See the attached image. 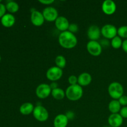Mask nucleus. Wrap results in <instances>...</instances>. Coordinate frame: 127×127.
Returning a JSON list of instances; mask_svg holds the SVG:
<instances>
[{"label": "nucleus", "mask_w": 127, "mask_h": 127, "mask_svg": "<svg viewBox=\"0 0 127 127\" xmlns=\"http://www.w3.org/2000/svg\"><path fill=\"white\" fill-rule=\"evenodd\" d=\"M86 48L89 54L94 57L99 56L102 51V47L97 41H89L87 43Z\"/></svg>", "instance_id": "6"}, {"label": "nucleus", "mask_w": 127, "mask_h": 127, "mask_svg": "<svg viewBox=\"0 0 127 127\" xmlns=\"http://www.w3.org/2000/svg\"><path fill=\"white\" fill-rule=\"evenodd\" d=\"M101 34L107 39H112L117 36V29L112 24H105L102 27Z\"/></svg>", "instance_id": "7"}, {"label": "nucleus", "mask_w": 127, "mask_h": 127, "mask_svg": "<svg viewBox=\"0 0 127 127\" xmlns=\"http://www.w3.org/2000/svg\"><path fill=\"white\" fill-rule=\"evenodd\" d=\"M6 8L9 12H11V13H14V12L18 11L19 9V6L17 2L12 1H9L6 4Z\"/></svg>", "instance_id": "21"}, {"label": "nucleus", "mask_w": 127, "mask_h": 127, "mask_svg": "<svg viewBox=\"0 0 127 127\" xmlns=\"http://www.w3.org/2000/svg\"><path fill=\"white\" fill-rule=\"evenodd\" d=\"M120 114L122 117L123 119H127V106L123 107L122 108H121Z\"/></svg>", "instance_id": "28"}, {"label": "nucleus", "mask_w": 127, "mask_h": 127, "mask_svg": "<svg viewBox=\"0 0 127 127\" xmlns=\"http://www.w3.org/2000/svg\"><path fill=\"white\" fill-rule=\"evenodd\" d=\"M65 94L66 97L69 100L77 101L83 97V88L78 84L75 85H70L66 89Z\"/></svg>", "instance_id": "2"}, {"label": "nucleus", "mask_w": 127, "mask_h": 127, "mask_svg": "<svg viewBox=\"0 0 127 127\" xmlns=\"http://www.w3.org/2000/svg\"><path fill=\"white\" fill-rule=\"evenodd\" d=\"M55 24L57 29L62 32L68 31L69 26V21L64 16H59L55 21Z\"/></svg>", "instance_id": "13"}, {"label": "nucleus", "mask_w": 127, "mask_h": 127, "mask_svg": "<svg viewBox=\"0 0 127 127\" xmlns=\"http://www.w3.org/2000/svg\"><path fill=\"white\" fill-rule=\"evenodd\" d=\"M122 48L123 50L127 53V39L124 40L123 41L122 45Z\"/></svg>", "instance_id": "33"}, {"label": "nucleus", "mask_w": 127, "mask_h": 127, "mask_svg": "<svg viewBox=\"0 0 127 127\" xmlns=\"http://www.w3.org/2000/svg\"><path fill=\"white\" fill-rule=\"evenodd\" d=\"M15 17L11 14H6L1 17V22L3 26L6 27H12L15 23Z\"/></svg>", "instance_id": "17"}, {"label": "nucleus", "mask_w": 127, "mask_h": 127, "mask_svg": "<svg viewBox=\"0 0 127 127\" xmlns=\"http://www.w3.org/2000/svg\"></svg>", "instance_id": "36"}, {"label": "nucleus", "mask_w": 127, "mask_h": 127, "mask_svg": "<svg viewBox=\"0 0 127 127\" xmlns=\"http://www.w3.org/2000/svg\"><path fill=\"white\" fill-rule=\"evenodd\" d=\"M117 35L120 38L127 39V26H123L119 27L117 30Z\"/></svg>", "instance_id": "24"}, {"label": "nucleus", "mask_w": 127, "mask_h": 127, "mask_svg": "<svg viewBox=\"0 0 127 127\" xmlns=\"http://www.w3.org/2000/svg\"><path fill=\"white\" fill-rule=\"evenodd\" d=\"M58 42L63 48L66 49H71L76 46L78 39L74 33L66 31L62 32L59 35Z\"/></svg>", "instance_id": "1"}, {"label": "nucleus", "mask_w": 127, "mask_h": 127, "mask_svg": "<svg viewBox=\"0 0 127 127\" xmlns=\"http://www.w3.org/2000/svg\"><path fill=\"white\" fill-rule=\"evenodd\" d=\"M1 0H0V2H1Z\"/></svg>", "instance_id": "37"}, {"label": "nucleus", "mask_w": 127, "mask_h": 127, "mask_svg": "<svg viewBox=\"0 0 127 127\" xmlns=\"http://www.w3.org/2000/svg\"><path fill=\"white\" fill-rule=\"evenodd\" d=\"M36 95L41 99H44L48 97L52 93V89L49 84L43 83L37 86L35 90Z\"/></svg>", "instance_id": "8"}, {"label": "nucleus", "mask_w": 127, "mask_h": 127, "mask_svg": "<svg viewBox=\"0 0 127 127\" xmlns=\"http://www.w3.org/2000/svg\"><path fill=\"white\" fill-rule=\"evenodd\" d=\"M68 119L64 114H58L53 121L54 127H66L68 124Z\"/></svg>", "instance_id": "15"}, {"label": "nucleus", "mask_w": 127, "mask_h": 127, "mask_svg": "<svg viewBox=\"0 0 127 127\" xmlns=\"http://www.w3.org/2000/svg\"><path fill=\"white\" fill-rule=\"evenodd\" d=\"M38 2H40L42 4L45 5H50L54 2V0H39Z\"/></svg>", "instance_id": "31"}, {"label": "nucleus", "mask_w": 127, "mask_h": 127, "mask_svg": "<svg viewBox=\"0 0 127 127\" xmlns=\"http://www.w3.org/2000/svg\"><path fill=\"white\" fill-rule=\"evenodd\" d=\"M32 114L35 119L40 122L47 121L49 117V113L48 110L42 105H37L35 107Z\"/></svg>", "instance_id": "4"}, {"label": "nucleus", "mask_w": 127, "mask_h": 127, "mask_svg": "<svg viewBox=\"0 0 127 127\" xmlns=\"http://www.w3.org/2000/svg\"><path fill=\"white\" fill-rule=\"evenodd\" d=\"M117 6L114 1L105 0L102 4V10L107 15H112L116 11Z\"/></svg>", "instance_id": "11"}, {"label": "nucleus", "mask_w": 127, "mask_h": 127, "mask_svg": "<svg viewBox=\"0 0 127 127\" xmlns=\"http://www.w3.org/2000/svg\"><path fill=\"white\" fill-rule=\"evenodd\" d=\"M100 45L102 46V47H109V45H110V42H109V40L107 39V38H104V39H102L100 42Z\"/></svg>", "instance_id": "30"}, {"label": "nucleus", "mask_w": 127, "mask_h": 127, "mask_svg": "<svg viewBox=\"0 0 127 127\" xmlns=\"http://www.w3.org/2000/svg\"><path fill=\"white\" fill-rule=\"evenodd\" d=\"M109 110L112 114H119L121 110V105L118 100H111L109 104Z\"/></svg>", "instance_id": "19"}, {"label": "nucleus", "mask_w": 127, "mask_h": 127, "mask_svg": "<svg viewBox=\"0 0 127 127\" xmlns=\"http://www.w3.org/2000/svg\"><path fill=\"white\" fill-rule=\"evenodd\" d=\"M50 86L52 90H53V89H57V88H58V84H57L56 82H52V83L50 84Z\"/></svg>", "instance_id": "34"}, {"label": "nucleus", "mask_w": 127, "mask_h": 127, "mask_svg": "<svg viewBox=\"0 0 127 127\" xmlns=\"http://www.w3.org/2000/svg\"><path fill=\"white\" fill-rule=\"evenodd\" d=\"M66 116L68 119V120H72L73 118L74 117V114L71 111H68L67 112L66 114Z\"/></svg>", "instance_id": "32"}, {"label": "nucleus", "mask_w": 127, "mask_h": 127, "mask_svg": "<svg viewBox=\"0 0 127 127\" xmlns=\"http://www.w3.org/2000/svg\"><path fill=\"white\" fill-rule=\"evenodd\" d=\"M122 43L123 41L122 40V38H120L119 36L117 35L111 40L110 45H111L112 47L114 48H115V49H119L120 47H122Z\"/></svg>", "instance_id": "23"}, {"label": "nucleus", "mask_w": 127, "mask_h": 127, "mask_svg": "<svg viewBox=\"0 0 127 127\" xmlns=\"http://www.w3.org/2000/svg\"><path fill=\"white\" fill-rule=\"evenodd\" d=\"M0 60H1V56H0Z\"/></svg>", "instance_id": "35"}, {"label": "nucleus", "mask_w": 127, "mask_h": 127, "mask_svg": "<svg viewBox=\"0 0 127 127\" xmlns=\"http://www.w3.org/2000/svg\"><path fill=\"white\" fill-rule=\"evenodd\" d=\"M31 20L32 24L37 27H40V26H42L45 21V19L42 14V12L36 11V10L33 11L31 13Z\"/></svg>", "instance_id": "12"}, {"label": "nucleus", "mask_w": 127, "mask_h": 127, "mask_svg": "<svg viewBox=\"0 0 127 127\" xmlns=\"http://www.w3.org/2000/svg\"><path fill=\"white\" fill-rule=\"evenodd\" d=\"M51 94H52V97L56 100H62L66 96L65 92L64 91L63 89L60 88L52 90Z\"/></svg>", "instance_id": "20"}, {"label": "nucleus", "mask_w": 127, "mask_h": 127, "mask_svg": "<svg viewBox=\"0 0 127 127\" xmlns=\"http://www.w3.org/2000/svg\"><path fill=\"white\" fill-rule=\"evenodd\" d=\"M55 64L57 67L63 69L66 64V58L63 55H58L55 58Z\"/></svg>", "instance_id": "22"}, {"label": "nucleus", "mask_w": 127, "mask_h": 127, "mask_svg": "<svg viewBox=\"0 0 127 127\" xmlns=\"http://www.w3.org/2000/svg\"><path fill=\"white\" fill-rule=\"evenodd\" d=\"M6 6L0 2V17H2L4 15L6 14Z\"/></svg>", "instance_id": "29"}, {"label": "nucleus", "mask_w": 127, "mask_h": 127, "mask_svg": "<svg viewBox=\"0 0 127 127\" xmlns=\"http://www.w3.org/2000/svg\"><path fill=\"white\" fill-rule=\"evenodd\" d=\"M34 106L31 102H26L22 104L19 108V111L22 115H28L33 113Z\"/></svg>", "instance_id": "18"}, {"label": "nucleus", "mask_w": 127, "mask_h": 127, "mask_svg": "<svg viewBox=\"0 0 127 127\" xmlns=\"http://www.w3.org/2000/svg\"><path fill=\"white\" fill-rule=\"evenodd\" d=\"M108 92L110 96L115 100H119L124 93L123 86L119 82H113L110 83L108 88Z\"/></svg>", "instance_id": "3"}, {"label": "nucleus", "mask_w": 127, "mask_h": 127, "mask_svg": "<svg viewBox=\"0 0 127 127\" xmlns=\"http://www.w3.org/2000/svg\"><path fill=\"white\" fill-rule=\"evenodd\" d=\"M118 100H119L121 106L122 105L124 107L127 106V95H123L121 97L119 98Z\"/></svg>", "instance_id": "27"}, {"label": "nucleus", "mask_w": 127, "mask_h": 127, "mask_svg": "<svg viewBox=\"0 0 127 127\" xmlns=\"http://www.w3.org/2000/svg\"><path fill=\"white\" fill-rule=\"evenodd\" d=\"M87 35L90 40L97 41L100 38L101 30L96 25H92L88 28Z\"/></svg>", "instance_id": "10"}, {"label": "nucleus", "mask_w": 127, "mask_h": 127, "mask_svg": "<svg viewBox=\"0 0 127 127\" xmlns=\"http://www.w3.org/2000/svg\"><path fill=\"white\" fill-rule=\"evenodd\" d=\"M68 31L73 33H76L78 31V26L76 24H69Z\"/></svg>", "instance_id": "25"}, {"label": "nucleus", "mask_w": 127, "mask_h": 127, "mask_svg": "<svg viewBox=\"0 0 127 127\" xmlns=\"http://www.w3.org/2000/svg\"><path fill=\"white\" fill-rule=\"evenodd\" d=\"M92 81V76L89 73H83L78 77V84L81 87L89 85Z\"/></svg>", "instance_id": "16"}, {"label": "nucleus", "mask_w": 127, "mask_h": 127, "mask_svg": "<svg viewBox=\"0 0 127 127\" xmlns=\"http://www.w3.org/2000/svg\"><path fill=\"white\" fill-rule=\"evenodd\" d=\"M63 69L56 66H52L47 70L46 76L48 79L52 82H56L59 80L63 76Z\"/></svg>", "instance_id": "5"}, {"label": "nucleus", "mask_w": 127, "mask_h": 127, "mask_svg": "<svg viewBox=\"0 0 127 127\" xmlns=\"http://www.w3.org/2000/svg\"><path fill=\"white\" fill-rule=\"evenodd\" d=\"M42 14L44 17L45 20L48 22L55 21L59 17L58 11L55 7H52V6L45 7L43 10Z\"/></svg>", "instance_id": "9"}, {"label": "nucleus", "mask_w": 127, "mask_h": 127, "mask_svg": "<svg viewBox=\"0 0 127 127\" xmlns=\"http://www.w3.org/2000/svg\"><path fill=\"white\" fill-rule=\"evenodd\" d=\"M68 83L70 85H75L78 84V78L74 75H71L68 78Z\"/></svg>", "instance_id": "26"}, {"label": "nucleus", "mask_w": 127, "mask_h": 127, "mask_svg": "<svg viewBox=\"0 0 127 127\" xmlns=\"http://www.w3.org/2000/svg\"><path fill=\"white\" fill-rule=\"evenodd\" d=\"M108 122L112 127H120L123 124L124 119L120 114H112L108 118Z\"/></svg>", "instance_id": "14"}]
</instances>
